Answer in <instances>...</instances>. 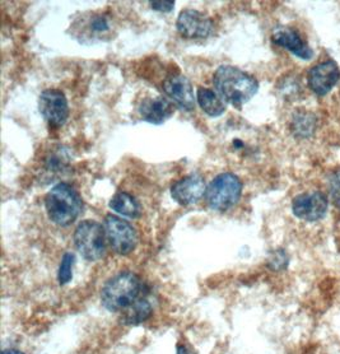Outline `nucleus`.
<instances>
[{
  "instance_id": "obj_9",
  "label": "nucleus",
  "mask_w": 340,
  "mask_h": 354,
  "mask_svg": "<svg viewBox=\"0 0 340 354\" xmlns=\"http://www.w3.org/2000/svg\"><path fill=\"white\" fill-rule=\"evenodd\" d=\"M328 199L320 192L301 194L292 203L293 214L306 222H316L325 217L328 212Z\"/></svg>"
},
{
  "instance_id": "obj_19",
  "label": "nucleus",
  "mask_w": 340,
  "mask_h": 354,
  "mask_svg": "<svg viewBox=\"0 0 340 354\" xmlns=\"http://www.w3.org/2000/svg\"><path fill=\"white\" fill-rule=\"evenodd\" d=\"M75 261V257L72 252H65L64 257L62 259V263L59 266V273H57V281L65 286L72 281L73 278V266Z\"/></svg>"
},
{
  "instance_id": "obj_22",
  "label": "nucleus",
  "mask_w": 340,
  "mask_h": 354,
  "mask_svg": "<svg viewBox=\"0 0 340 354\" xmlns=\"http://www.w3.org/2000/svg\"><path fill=\"white\" fill-rule=\"evenodd\" d=\"M66 158L63 153L50 154L49 158L46 160V169L51 172H57V169H64Z\"/></svg>"
},
{
  "instance_id": "obj_16",
  "label": "nucleus",
  "mask_w": 340,
  "mask_h": 354,
  "mask_svg": "<svg viewBox=\"0 0 340 354\" xmlns=\"http://www.w3.org/2000/svg\"><path fill=\"white\" fill-rule=\"evenodd\" d=\"M110 208L113 212L122 214L124 217L138 218L140 216V205L138 201L133 195L125 192L113 195V199L110 201Z\"/></svg>"
},
{
  "instance_id": "obj_3",
  "label": "nucleus",
  "mask_w": 340,
  "mask_h": 354,
  "mask_svg": "<svg viewBox=\"0 0 340 354\" xmlns=\"http://www.w3.org/2000/svg\"><path fill=\"white\" fill-rule=\"evenodd\" d=\"M45 207L53 223L62 227L72 225L79 217L83 201L75 189L68 184H57L45 198Z\"/></svg>"
},
{
  "instance_id": "obj_2",
  "label": "nucleus",
  "mask_w": 340,
  "mask_h": 354,
  "mask_svg": "<svg viewBox=\"0 0 340 354\" xmlns=\"http://www.w3.org/2000/svg\"><path fill=\"white\" fill-rule=\"evenodd\" d=\"M144 287L137 274L122 272L106 282L101 301L108 311L119 313L133 306L143 296Z\"/></svg>"
},
{
  "instance_id": "obj_20",
  "label": "nucleus",
  "mask_w": 340,
  "mask_h": 354,
  "mask_svg": "<svg viewBox=\"0 0 340 354\" xmlns=\"http://www.w3.org/2000/svg\"><path fill=\"white\" fill-rule=\"evenodd\" d=\"M267 264L273 270H283L288 266V257L283 250H276L272 252L270 258L267 260Z\"/></svg>"
},
{
  "instance_id": "obj_5",
  "label": "nucleus",
  "mask_w": 340,
  "mask_h": 354,
  "mask_svg": "<svg viewBox=\"0 0 340 354\" xmlns=\"http://www.w3.org/2000/svg\"><path fill=\"white\" fill-rule=\"evenodd\" d=\"M74 245L83 258L97 261L106 254V232L95 221H84L74 232Z\"/></svg>"
},
{
  "instance_id": "obj_7",
  "label": "nucleus",
  "mask_w": 340,
  "mask_h": 354,
  "mask_svg": "<svg viewBox=\"0 0 340 354\" xmlns=\"http://www.w3.org/2000/svg\"><path fill=\"white\" fill-rule=\"evenodd\" d=\"M39 109L44 119L53 127H63L69 118L68 100L59 89H45L39 100Z\"/></svg>"
},
{
  "instance_id": "obj_26",
  "label": "nucleus",
  "mask_w": 340,
  "mask_h": 354,
  "mask_svg": "<svg viewBox=\"0 0 340 354\" xmlns=\"http://www.w3.org/2000/svg\"><path fill=\"white\" fill-rule=\"evenodd\" d=\"M178 354H187V349L184 346L178 348Z\"/></svg>"
},
{
  "instance_id": "obj_24",
  "label": "nucleus",
  "mask_w": 340,
  "mask_h": 354,
  "mask_svg": "<svg viewBox=\"0 0 340 354\" xmlns=\"http://www.w3.org/2000/svg\"><path fill=\"white\" fill-rule=\"evenodd\" d=\"M151 7L154 10H158V12H164V13H169L171 12L173 7H175V3L172 1H152L151 3Z\"/></svg>"
},
{
  "instance_id": "obj_4",
  "label": "nucleus",
  "mask_w": 340,
  "mask_h": 354,
  "mask_svg": "<svg viewBox=\"0 0 340 354\" xmlns=\"http://www.w3.org/2000/svg\"><path fill=\"white\" fill-rule=\"evenodd\" d=\"M243 194V183L235 174L225 172L216 177L207 189V201L211 209L226 212L236 205Z\"/></svg>"
},
{
  "instance_id": "obj_6",
  "label": "nucleus",
  "mask_w": 340,
  "mask_h": 354,
  "mask_svg": "<svg viewBox=\"0 0 340 354\" xmlns=\"http://www.w3.org/2000/svg\"><path fill=\"white\" fill-rule=\"evenodd\" d=\"M106 239L110 242L111 249L119 255H129L138 245V234L135 228L125 219L116 216L105 218Z\"/></svg>"
},
{
  "instance_id": "obj_11",
  "label": "nucleus",
  "mask_w": 340,
  "mask_h": 354,
  "mask_svg": "<svg viewBox=\"0 0 340 354\" xmlns=\"http://www.w3.org/2000/svg\"><path fill=\"white\" fill-rule=\"evenodd\" d=\"M207 193L205 180L199 174H191L180 178L171 187V196L181 205H191L202 199Z\"/></svg>"
},
{
  "instance_id": "obj_12",
  "label": "nucleus",
  "mask_w": 340,
  "mask_h": 354,
  "mask_svg": "<svg viewBox=\"0 0 340 354\" xmlns=\"http://www.w3.org/2000/svg\"><path fill=\"white\" fill-rule=\"evenodd\" d=\"M163 91L172 102L185 110L193 111L195 109L194 91L191 83L184 75H172L163 82Z\"/></svg>"
},
{
  "instance_id": "obj_17",
  "label": "nucleus",
  "mask_w": 340,
  "mask_h": 354,
  "mask_svg": "<svg viewBox=\"0 0 340 354\" xmlns=\"http://www.w3.org/2000/svg\"><path fill=\"white\" fill-rule=\"evenodd\" d=\"M152 304L149 302L148 297L143 295L133 306L124 311L122 322L126 325H138L148 320L152 315Z\"/></svg>"
},
{
  "instance_id": "obj_18",
  "label": "nucleus",
  "mask_w": 340,
  "mask_h": 354,
  "mask_svg": "<svg viewBox=\"0 0 340 354\" xmlns=\"http://www.w3.org/2000/svg\"><path fill=\"white\" fill-rule=\"evenodd\" d=\"M314 129H315V118L311 113H294L292 119V131L297 137H308Z\"/></svg>"
},
{
  "instance_id": "obj_25",
  "label": "nucleus",
  "mask_w": 340,
  "mask_h": 354,
  "mask_svg": "<svg viewBox=\"0 0 340 354\" xmlns=\"http://www.w3.org/2000/svg\"><path fill=\"white\" fill-rule=\"evenodd\" d=\"M3 354H25L22 353V352H19V351H17V349H8V351H4Z\"/></svg>"
},
{
  "instance_id": "obj_15",
  "label": "nucleus",
  "mask_w": 340,
  "mask_h": 354,
  "mask_svg": "<svg viewBox=\"0 0 340 354\" xmlns=\"http://www.w3.org/2000/svg\"><path fill=\"white\" fill-rule=\"evenodd\" d=\"M196 100L202 111L211 118H218L226 113V102L219 93L209 88L198 89Z\"/></svg>"
},
{
  "instance_id": "obj_14",
  "label": "nucleus",
  "mask_w": 340,
  "mask_h": 354,
  "mask_svg": "<svg viewBox=\"0 0 340 354\" xmlns=\"http://www.w3.org/2000/svg\"><path fill=\"white\" fill-rule=\"evenodd\" d=\"M139 113L147 122L160 125L169 120L175 113V106L164 97H149L142 101L139 106Z\"/></svg>"
},
{
  "instance_id": "obj_13",
  "label": "nucleus",
  "mask_w": 340,
  "mask_h": 354,
  "mask_svg": "<svg viewBox=\"0 0 340 354\" xmlns=\"http://www.w3.org/2000/svg\"><path fill=\"white\" fill-rule=\"evenodd\" d=\"M273 41L278 46L291 51L293 55L300 57L302 60H310L314 57V51L310 48L308 42L303 40L300 33L290 27H276L273 31Z\"/></svg>"
},
{
  "instance_id": "obj_21",
  "label": "nucleus",
  "mask_w": 340,
  "mask_h": 354,
  "mask_svg": "<svg viewBox=\"0 0 340 354\" xmlns=\"http://www.w3.org/2000/svg\"><path fill=\"white\" fill-rule=\"evenodd\" d=\"M329 189H330L332 203L337 205V208L340 209V171L332 174L329 180Z\"/></svg>"
},
{
  "instance_id": "obj_1",
  "label": "nucleus",
  "mask_w": 340,
  "mask_h": 354,
  "mask_svg": "<svg viewBox=\"0 0 340 354\" xmlns=\"http://www.w3.org/2000/svg\"><path fill=\"white\" fill-rule=\"evenodd\" d=\"M213 83L220 97L236 107L249 102L259 89V83L252 75L231 65L219 66Z\"/></svg>"
},
{
  "instance_id": "obj_8",
  "label": "nucleus",
  "mask_w": 340,
  "mask_h": 354,
  "mask_svg": "<svg viewBox=\"0 0 340 354\" xmlns=\"http://www.w3.org/2000/svg\"><path fill=\"white\" fill-rule=\"evenodd\" d=\"M178 31L185 39H207L211 36L214 24L211 18L195 9H185L178 15Z\"/></svg>"
},
{
  "instance_id": "obj_10",
  "label": "nucleus",
  "mask_w": 340,
  "mask_h": 354,
  "mask_svg": "<svg viewBox=\"0 0 340 354\" xmlns=\"http://www.w3.org/2000/svg\"><path fill=\"white\" fill-rule=\"evenodd\" d=\"M339 80V66L334 60H326L312 66L308 74V87L317 96L328 95Z\"/></svg>"
},
{
  "instance_id": "obj_23",
  "label": "nucleus",
  "mask_w": 340,
  "mask_h": 354,
  "mask_svg": "<svg viewBox=\"0 0 340 354\" xmlns=\"http://www.w3.org/2000/svg\"><path fill=\"white\" fill-rule=\"evenodd\" d=\"M91 30L93 32H105L108 30V22L105 17H93L91 21Z\"/></svg>"
}]
</instances>
